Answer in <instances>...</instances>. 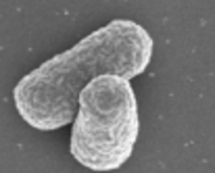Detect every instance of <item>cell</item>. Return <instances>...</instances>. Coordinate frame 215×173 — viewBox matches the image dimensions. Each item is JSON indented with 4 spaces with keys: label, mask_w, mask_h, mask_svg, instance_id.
<instances>
[{
    "label": "cell",
    "mask_w": 215,
    "mask_h": 173,
    "mask_svg": "<svg viewBox=\"0 0 215 173\" xmlns=\"http://www.w3.org/2000/svg\"><path fill=\"white\" fill-rule=\"evenodd\" d=\"M150 56L148 31L136 21L115 19L27 73L13 90L15 107L27 125L59 129L73 121L77 94L92 77L113 73L132 79L148 67Z\"/></svg>",
    "instance_id": "1"
},
{
    "label": "cell",
    "mask_w": 215,
    "mask_h": 173,
    "mask_svg": "<svg viewBox=\"0 0 215 173\" xmlns=\"http://www.w3.org/2000/svg\"><path fill=\"white\" fill-rule=\"evenodd\" d=\"M69 150L92 171H115L134 152L140 134L138 100L130 79L113 73L92 77L77 94Z\"/></svg>",
    "instance_id": "2"
}]
</instances>
